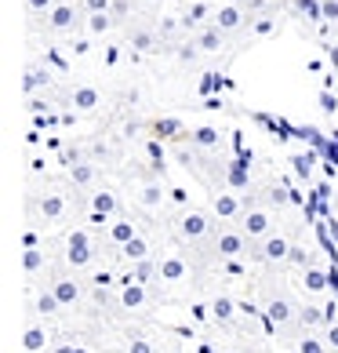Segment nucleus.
I'll return each mask as SVG.
<instances>
[{
    "label": "nucleus",
    "mask_w": 338,
    "mask_h": 353,
    "mask_svg": "<svg viewBox=\"0 0 338 353\" xmlns=\"http://www.w3.org/2000/svg\"><path fill=\"white\" fill-rule=\"evenodd\" d=\"M120 306H124V310H138V306H146V284H142V281L124 284V288H120Z\"/></svg>",
    "instance_id": "nucleus-11"
},
{
    "label": "nucleus",
    "mask_w": 338,
    "mask_h": 353,
    "mask_svg": "<svg viewBox=\"0 0 338 353\" xmlns=\"http://www.w3.org/2000/svg\"><path fill=\"white\" fill-rule=\"evenodd\" d=\"M298 353H328V343H320L317 335H306L298 339Z\"/></svg>",
    "instance_id": "nucleus-30"
},
{
    "label": "nucleus",
    "mask_w": 338,
    "mask_h": 353,
    "mask_svg": "<svg viewBox=\"0 0 338 353\" xmlns=\"http://www.w3.org/2000/svg\"><path fill=\"white\" fill-rule=\"evenodd\" d=\"M59 310H62V303H59L55 292H41V295H36V313H41V317H55Z\"/></svg>",
    "instance_id": "nucleus-27"
},
{
    "label": "nucleus",
    "mask_w": 338,
    "mask_h": 353,
    "mask_svg": "<svg viewBox=\"0 0 338 353\" xmlns=\"http://www.w3.org/2000/svg\"><path fill=\"white\" fill-rule=\"evenodd\" d=\"M244 19H248V11H244L240 4H222V8L215 11V26L222 33H237L240 26H244Z\"/></svg>",
    "instance_id": "nucleus-7"
},
{
    "label": "nucleus",
    "mask_w": 338,
    "mask_h": 353,
    "mask_svg": "<svg viewBox=\"0 0 338 353\" xmlns=\"http://www.w3.org/2000/svg\"><path fill=\"white\" fill-rule=\"evenodd\" d=\"M240 8L255 19V15H266V11H269V0H240Z\"/></svg>",
    "instance_id": "nucleus-34"
},
{
    "label": "nucleus",
    "mask_w": 338,
    "mask_h": 353,
    "mask_svg": "<svg viewBox=\"0 0 338 353\" xmlns=\"http://www.w3.org/2000/svg\"><path fill=\"white\" fill-rule=\"evenodd\" d=\"M193 142H197V146H215L218 132H215V128H197V132H193Z\"/></svg>",
    "instance_id": "nucleus-32"
},
{
    "label": "nucleus",
    "mask_w": 338,
    "mask_h": 353,
    "mask_svg": "<svg viewBox=\"0 0 338 353\" xmlns=\"http://www.w3.org/2000/svg\"><path fill=\"white\" fill-rule=\"evenodd\" d=\"M244 244H248V233H233V230H218L215 237V252L222 259H237L244 252Z\"/></svg>",
    "instance_id": "nucleus-5"
},
{
    "label": "nucleus",
    "mask_w": 338,
    "mask_h": 353,
    "mask_svg": "<svg viewBox=\"0 0 338 353\" xmlns=\"http://www.w3.org/2000/svg\"><path fill=\"white\" fill-rule=\"evenodd\" d=\"M338 19V0H324V22H335Z\"/></svg>",
    "instance_id": "nucleus-40"
},
{
    "label": "nucleus",
    "mask_w": 338,
    "mask_h": 353,
    "mask_svg": "<svg viewBox=\"0 0 338 353\" xmlns=\"http://www.w3.org/2000/svg\"><path fill=\"white\" fill-rule=\"evenodd\" d=\"M127 353H157V346H153L149 339H131V343H127Z\"/></svg>",
    "instance_id": "nucleus-37"
},
{
    "label": "nucleus",
    "mask_w": 338,
    "mask_h": 353,
    "mask_svg": "<svg viewBox=\"0 0 338 353\" xmlns=\"http://www.w3.org/2000/svg\"><path fill=\"white\" fill-rule=\"evenodd\" d=\"M284 197H288V193H284L280 186H273V190H269V204H284Z\"/></svg>",
    "instance_id": "nucleus-45"
},
{
    "label": "nucleus",
    "mask_w": 338,
    "mask_h": 353,
    "mask_svg": "<svg viewBox=\"0 0 338 353\" xmlns=\"http://www.w3.org/2000/svg\"><path fill=\"white\" fill-rule=\"evenodd\" d=\"M266 317H269V324H277V328H284V324H291V317H295V306L288 303V299H269V303H266Z\"/></svg>",
    "instance_id": "nucleus-8"
},
{
    "label": "nucleus",
    "mask_w": 338,
    "mask_h": 353,
    "mask_svg": "<svg viewBox=\"0 0 338 353\" xmlns=\"http://www.w3.org/2000/svg\"><path fill=\"white\" fill-rule=\"evenodd\" d=\"M178 30H182V19H175V15H164V19H160V33H164V37H175Z\"/></svg>",
    "instance_id": "nucleus-36"
},
{
    "label": "nucleus",
    "mask_w": 338,
    "mask_h": 353,
    "mask_svg": "<svg viewBox=\"0 0 338 353\" xmlns=\"http://www.w3.org/2000/svg\"><path fill=\"white\" fill-rule=\"evenodd\" d=\"M200 22H204V4H197V8H189L186 15H182V30H197Z\"/></svg>",
    "instance_id": "nucleus-31"
},
{
    "label": "nucleus",
    "mask_w": 338,
    "mask_h": 353,
    "mask_svg": "<svg viewBox=\"0 0 338 353\" xmlns=\"http://www.w3.org/2000/svg\"><path fill=\"white\" fill-rule=\"evenodd\" d=\"M41 266H44V255H41V252H36V248L30 244V248L22 252V270H25V273H36Z\"/></svg>",
    "instance_id": "nucleus-29"
},
{
    "label": "nucleus",
    "mask_w": 338,
    "mask_h": 353,
    "mask_svg": "<svg viewBox=\"0 0 338 353\" xmlns=\"http://www.w3.org/2000/svg\"><path fill=\"white\" fill-rule=\"evenodd\" d=\"M116 208H120V201H116L113 190H98L95 197H91V212H95V219H109L116 215Z\"/></svg>",
    "instance_id": "nucleus-9"
},
{
    "label": "nucleus",
    "mask_w": 338,
    "mask_h": 353,
    "mask_svg": "<svg viewBox=\"0 0 338 353\" xmlns=\"http://www.w3.org/2000/svg\"><path fill=\"white\" fill-rule=\"evenodd\" d=\"M66 263L70 266H87L91 263V241H87V233H70V241H66Z\"/></svg>",
    "instance_id": "nucleus-3"
},
{
    "label": "nucleus",
    "mask_w": 338,
    "mask_h": 353,
    "mask_svg": "<svg viewBox=\"0 0 338 353\" xmlns=\"http://www.w3.org/2000/svg\"><path fill=\"white\" fill-rule=\"evenodd\" d=\"M113 19H120V15H127V4H124V0H113Z\"/></svg>",
    "instance_id": "nucleus-46"
},
{
    "label": "nucleus",
    "mask_w": 338,
    "mask_h": 353,
    "mask_svg": "<svg viewBox=\"0 0 338 353\" xmlns=\"http://www.w3.org/2000/svg\"><path fill=\"white\" fill-rule=\"evenodd\" d=\"M25 8H30V11H51V8H55V0H25Z\"/></svg>",
    "instance_id": "nucleus-41"
},
{
    "label": "nucleus",
    "mask_w": 338,
    "mask_h": 353,
    "mask_svg": "<svg viewBox=\"0 0 338 353\" xmlns=\"http://www.w3.org/2000/svg\"><path fill=\"white\" fill-rule=\"evenodd\" d=\"M178 233H182V241H204L207 233H211V219H207V212H186L178 219Z\"/></svg>",
    "instance_id": "nucleus-1"
},
{
    "label": "nucleus",
    "mask_w": 338,
    "mask_h": 353,
    "mask_svg": "<svg viewBox=\"0 0 338 353\" xmlns=\"http://www.w3.org/2000/svg\"><path fill=\"white\" fill-rule=\"evenodd\" d=\"M70 179H73V186H95V179H98V168L91 164V161H81V164H73L70 168Z\"/></svg>",
    "instance_id": "nucleus-12"
},
{
    "label": "nucleus",
    "mask_w": 338,
    "mask_h": 353,
    "mask_svg": "<svg viewBox=\"0 0 338 353\" xmlns=\"http://www.w3.org/2000/svg\"><path fill=\"white\" fill-rule=\"evenodd\" d=\"M295 15H302L309 22H324V0H291Z\"/></svg>",
    "instance_id": "nucleus-18"
},
{
    "label": "nucleus",
    "mask_w": 338,
    "mask_h": 353,
    "mask_svg": "<svg viewBox=\"0 0 338 353\" xmlns=\"http://www.w3.org/2000/svg\"><path fill=\"white\" fill-rule=\"evenodd\" d=\"M47 84H51L47 70H25V77H22V91H25V95H33V91H41Z\"/></svg>",
    "instance_id": "nucleus-21"
},
{
    "label": "nucleus",
    "mask_w": 338,
    "mask_h": 353,
    "mask_svg": "<svg viewBox=\"0 0 338 353\" xmlns=\"http://www.w3.org/2000/svg\"><path fill=\"white\" fill-rule=\"evenodd\" d=\"M131 48H135V51H149V48H153V33H149V30H135V33H131Z\"/></svg>",
    "instance_id": "nucleus-33"
},
{
    "label": "nucleus",
    "mask_w": 338,
    "mask_h": 353,
    "mask_svg": "<svg viewBox=\"0 0 338 353\" xmlns=\"http://www.w3.org/2000/svg\"><path fill=\"white\" fill-rule=\"evenodd\" d=\"M55 353H87V350H84V346H59Z\"/></svg>",
    "instance_id": "nucleus-48"
},
{
    "label": "nucleus",
    "mask_w": 338,
    "mask_h": 353,
    "mask_svg": "<svg viewBox=\"0 0 338 353\" xmlns=\"http://www.w3.org/2000/svg\"><path fill=\"white\" fill-rule=\"evenodd\" d=\"M222 41H226V33L218 30L215 22L207 26V30H200V33H197V48H200V51H218V48H222Z\"/></svg>",
    "instance_id": "nucleus-16"
},
{
    "label": "nucleus",
    "mask_w": 338,
    "mask_h": 353,
    "mask_svg": "<svg viewBox=\"0 0 338 353\" xmlns=\"http://www.w3.org/2000/svg\"><path fill=\"white\" fill-rule=\"evenodd\" d=\"M51 292L59 295L62 306H76V303H81V284H76V281H59Z\"/></svg>",
    "instance_id": "nucleus-20"
},
{
    "label": "nucleus",
    "mask_w": 338,
    "mask_h": 353,
    "mask_svg": "<svg viewBox=\"0 0 338 353\" xmlns=\"http://www.w3.org/2000/svg\"><path fill=\"white\" fill-rule=\"evenodd\" d=\"M113 30V11H91L87 15V33L91 37H106Z\"/></svg>",
    "instance_id": "nucleus-17"
},
{
    "label": "nucleus",
    "mask_w": 338,
    "mask_h": 353,
    "mask_svg": "<svg viewBox=\"0 0 338 353\" xmlns=\"http://www.w3.org/2000/svg\"><path fill=\"white\" fill-rule=\"evenodd\" d=\"M244 233L255 241V237H269L273 233V215L266 212V208H248L244 212Z\"/></svg>",
    "instance_id": "nucleus-2"
},
{
    "label": "nucleus",
    "mask_w": 338,
    "mask_h": 353,
    "mask_svg": "<svg viewBox=\"0 0 338 353\" xmlns=\"http://www.w3.org/2000/svg\"><path fill=\"white\" fill-rule=\"evenodd\" d=\"M302 284H306V292H328V273H324L320 266H306Z\"/></svg>",
    "instance_id": "nucleus-23"
},
{
    "label": "nucleus",
    "mask_w": 338,
    "mask_h": 353,
    "mask_svg": "<svg viewBox=\"0 0 338 353\" xmlns=\"http://www.w3.org/2000/svg\"><path fill=\"white\" fill-rule=\"evenodd\" d=\"M62 212H66V197H62L59 190H47L44 197H41V215H44L47 222H59Z\"/></svg>",
    "instance_id": "nucleus-10"
},
{
    "label": "nucleus",
    "mask_w": 338,
    "mask_h": 353,
    "mask_svg": "<svg viewBox=\"0 0 338 353\" xmlns=\"http://www.w3.org/2000/svg\"><path fill=\"white\" fill-rule=\"evenodd\" d=\"M135 277H138L142 284H146V281L153 277V263H149V259H142V263H135Z\"/></svg>",
    "instance_id": "nucleus-38"
},
{
    "label": "nucleus",
    "mask_w": 338,
    "mask_h": 353,
    "mask_svg": "<svg viewBox=\"0 0 338 353\" xmlns=\"http://www.w3.org/2000/svg\"><path fill=\"white\" fill-rule=\"evenodd\" d=\"M258 255L266 263H284V259H291V241L284 233H269V237H262V252Z\"/></svg>",
    "instance_id": "nucleus-4"
},
{
    "label": "nucleus",
    "mask_w": 338,
    "mask_h": 353,
    "mask_svg": "<svg viewBox=\"0 0 338 353\" xmlns=\"http://www.w3.org/2000/svg\"><path fill=\"white\" fill-rule=\"evenodd\" d=\"M226 353H233V350H226Z\"/></svg>",
    "instance_id": "nucleus-49"
},
{
    "label": "nucleus",
    "mask_w": 338,
    "mask_h": 353,
    "mask_svg": "<svg viewBox=\"0 0 338 353\" xmlns=\"http://www.w3.org/2000/svg\"><path fill=\"white\" fill-rule=\"evenodd\" d=\"M138 204L146 208V212H157V208L164 204V186H157V182H146V186L138 190Z\"/></svg>",
    "instance_id": "nucleus-14"
},
{
    "label": "nucleus",
    "mask_w": 338,
    "mask_h": 353,
    "mask_svg": "<svg viewBox=\"0 0 338 353\" xmlns=\"http://www.w3.org/2000/svg\"><path fill=\"white\" fill-rule=\"evenodd\" d=\"M200 55V48H197V41H189V44H182L178 48V62H182V66H186V62H193V59H197Z\"/></svg>",
    "instance_id": "nucleus-35"
},
{
    "label": "nucleus",
    "mask_w": 338,
    "mask_h": 353,
    "mask_svg": "<svg viewBox=\"0 0 338 353\" xmlns=\"http://www.w3.org/2000/svg\"><path fill=\"white\" fill-rule=\"evenodd\" d=\"M229 182H233V186H248V175H244L240 168H233V172H229Z\"/></svg>",
    "instance_id": "nucleus-44"
},
{
    "label": "nucleus",
    "mask_w": 338,
    "mask_h": 353,
    "mask_svg": "<svg viewBox=\"0 0 338 353\" xmlns=\"http://www.w3.org/2000/svg\"><path fill=\"white\" fill-rule=\"evenodd\" d=\"M98 102H102V99H98V91H95V88H87V84L73 91V106L81 110V113H95V110H98Z\"/></svg>",
    "instance_id": "nucleus-13"
},
{
    "label": "nucleus",
    "mask_w": 338,
    "mask_h": 353,
    "mask_svg": "<svg viewBox=\"0 0 338 353\" xmlns=\"http://www.w3.org/2000/svg\"><path fill=\"white\" fill-rule=\"evenodd\" d=\"M87 11H109L113 8V0H84Z\"/></svg>",
    "instance_id": "nucleus-43"
},
{
    "label": "nucleus",
    "mask_w": 338,
    "mask_h": 353,
    "mask_svg": "<svg viewBox=\"0 0 338 353\" xmlns=\"http://www.w3.org/2000/svg\"><path fill=\"white\" fill-rule=\"evenodd\" d=\"M298 317H302V324H320V321H324V313H320L317 306H306L302 313H298Z\"/></svg>",
    "instance_id": "nucleus-39"
},
{
    "label": "nucleus",
    "mask_w": 338,
    "mask_h": 353,
    "mask_svg": "<svg viewBox=\"0 0 338 353\" xmlns=\"http://www.w3.org/2000/svg\"><path fill=\"white\" fill-rule=\"evenodd\" d=\"M47 26H51L55 33H70L73 26H76V8L66 4V0H59V4L47 11Z\"/></svg>",
    "instance_id": "nucleus-6"
},
{
    "label": "nucleus",
    "mask_w": 338,
    "mask_h": 353,
    "mask_svg": "<svg viewBox=\"0 0 338 353\" xmlns=\"http://www.w3.org/2000/svg\"><path fill=\"white\" fill-rule=\"evenodd\" d=\"M277 33V15L273 11H266V15H255L251 19V37L255 41H262V37H273Z\"/></svg>",
    "instance_id": "nucleus-19"
},
{
    "label": "nucleus",
    "mask_w": 338,
    "mask_h": 353,
    "mask_svg": "<svg viewBox=\"0 0 338 353\" xmlns=\"http://www.w3.org/2000/svg\"><path fill=\"white\" fill-rule=\"evenodd\" d=\"M233 313H237V306H233V299H226V295H218L211 303V317L215 321H233Z\"/></svg>",
    "instance_id": "nucleus-28"
},
{
    "label": "nucleus",
    "mask_w": 338,
    "mask_h": 353,
    "mask_svg": "<svg viewBox=\"0 0 338 353\" xmlns=\"http://www.w3.org/2000/svg\"><path fill=\"white\" fill-rule=\"evenodd\" d=\"M237 212H240V197H233V193L215 197V215H218V219H233Z\"/></svg>",
    "instance_id": "nucleus-25"
},
{
    "label": "nucleus",
    "mask_w": 338,
    "mask_h": 353,
    "mask_svg": "<svg viewBox=\"0 0 338 353\" xmlns=\"http://www.w3.org/2000/svg\"><path fill=\"white\" fill-rule=\"evenodd\" d=\"M44 346H47L44 328H41V324H30V328L22 332V350H25V353H41Z\"/></svg>",
    "instance_id": "nucleus-15"
},
{
    "label": "nucleus",
    "mask_w": 338,
    "mask_h": 353,
    "mask_svg": "<svg viewBox=\"0 0 338 353\" xmlns=\"http://www.w3.org/2000/svg\"><path fill=\"white\" fill-rule=\"evenodd\" d=\"M157 273L164 281H182V277H186V263H182L178 255H171V259H164V263L157 266Z\"/></svg>",
    "instance_id": "nucleus-22"
},
{
    "label": "nucleus",
    "mask_w": 338,
    "mask_h": 353,
    "mask_svg": "<svg viewBox=\"0 0 338 353\" xmlns=\"http://www.w3.org/2000/svg\"><path fill=\"white\" fill-rule=\"evenodd\" d=\"M120 252H124V259H131V263H142V259H149V244L142 237H131L127 244H120Z\"/></svg>",
    "instance_id": "nucleus-26"
},
{
    "label": "nucleus",
    "mask_w": 338,
    "mask_h": 353,
    "mask_svg": "<svg viewBox=\"0 0 338 353\" xmlns=\"http://www.w3.org/2000/svg\"><path fill=\"white\" fill-rule=\"evenodd\" d=\"M109 237H113L116 244H127L131 237H138V230H135V222H127V219H116L113 226H109Z\"/></svg>",
    "instance_id": "nucleus-24"
},
{
    "label": "nucleus",
    "mask_w": 338,
    "mask_h": 353,
    "mask_svg": "<svg viewBox=\"0 0 338 353\" xmlns=\"http://www.w3.org/2000/svg\"><path fill=\"white\" fill-rule=\"evenodd\" d=\"M328 346L338 350V324H331V328H328Z\"/></svg>",
    "instance_id": "nucleus-47"
},
{
    "label": "nucleus",
    "mask_w": 338,
    "mask_h": 353,
    "mask_svg": "<svg viewBox=\"0 0 338 353\" xmlns=\"http://www.w3.org/2000/svg\"><path fill=\"white\" fill-rule=\"evenodd\" d=\"M288 263H298V266H309V255L302 252V248H291V259Z\"/></svg>",
    "instance_id": "nucleus-42"
}]
</instances>
